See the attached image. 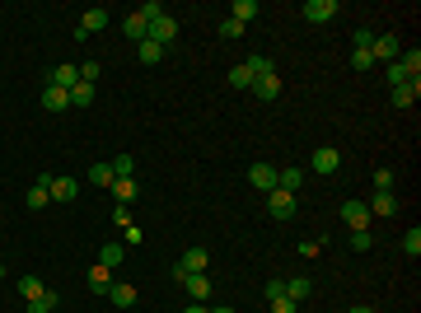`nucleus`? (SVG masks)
I'll list each match as a JSON object with an SVG mask.
<instances>
[{
  "mask_svg": "<svg viewBox=\"0 0 421 313\" xmlns=\"http://www.w3.org/2000/svg\"><path fill=\"white\" fill-rule=\"evenodd\" d=\"M342 220H346V229H370V206L366 202H342Z\"/></svg>",
  "mask_w": 421,
  "mask_h": 313,
  "instance_id": "1a4fd4ad",
  "label": "nucleus"
},
{
  "mask_svg": "<svg viewBox=\"0 0 421 313\" xmlns=\"http://www.w3.org/2000/svg\"><path fill=\"white\" fill-rule=\"evenodd\" d=\"M174 280L192 295V304H206L210 300V276H192V271H174Z\"/></svg>",
  "mask_w": 421,
  "mask_h": 313,
  "instance_id": "7ed1b4c3",
  "label": "nucleus"
},
{
  "mask_svg": "<svg viewBox=\"0 0 421 313\" xmlns=\"http://www.w3.org/2000/svg\"><path fill=\"white\" fill-rule=\"evenodd\" d=\"M70 108V94L56 89V84H43V112H66Z\"/></svg>",
  "mask_w": 421,
  "mask_h": 313,
  "instance_id": "4468645a",
  "label": "nucleus"
},
{
  "mask_svg": "<svg viewBox=\"0 0 421 313\" xmlns=\"http://www.w3.org/2000/svg\"><path fill=\"white\" fill-rule=\"evenodd\" d=\"M272 313H299V304H295V300H286V295H281V300H272Z\"/></svg>",
  "mask_w": 421,
  "mask_h": 313,
  "instance_id": "79ce46f5",
  "label": "nucleus"
},
{
  "mask_svg": "<svg viewBox=\"0 0 421 313\" xmlns=\"http://www.w3.org/2000/svg\"><path fill=\"white\" fill-rule=\"evenodd\" d=\"M206 267H210V253H206V248H188V253L174 262V271H192V276H201Z\"/></svg>",
  "mask_w": 421,
  "mask_h": 313,
  "instance_id": "6e6552de",
  "label": "nucleus"
},
{
  "mask_svg": "<svg viewBox=\"0 0 421 313\" xmlns=\"http://www.w3.org/2000/svg\"><path fill=\"white\" fill-rule=\"evenodd\" d=\"M56 304H61V300H56V290H43L38 300H28V309H23V313H52Z\"/></svg>",
  "mask_w": 421,
  "mask_h": 313,
  "instance_id": "c85d7f7f",
  "label": "nucleus"
},
{
  "mask_svg": "<svg viewBox=\"0 0 421 313\" xmlns=\"http://www.w3.org/2000/svg\"><path fill=\"white\" fill-rule=\"evenodd\" d=\"M99 61H85V66H80V79H85V84H99Z\"/></svg>",
  "mask_w": 421,
  "mask_h": 313,
  "instance_id": "ea45409f",
  "label": "nucleus"
},
{
  "mask_svg": "<svg viewBox=\"0 0 421 313\" xmlns=\"http://www.w3.org/2000/svg\"><path fill=\"white\" fill-rule=\"evenodd\" d=\"M351 70H375V56L356 47V52H351Z\"/></svg>",
  "mask_w": 421,
  "mask_h": 313,
  "instance_id": "4c0bfd02",
  "label": "nucleus"
},
{
  "mask_svg": "<svg viewBox=\"0 0 421 313\" xmlns=\"http://www.w3.org/2000/svg\"><path fill=\"white\" fill-rule=\"evenodd\" d=\"M23 202H28V211H43V206H52V192H47V173L33 182V187H28V197H23Z\"/></svg>",
  "mask_w": 421,
  "mask_h": 313,
  "instance_id": "aec40b11",
  "label": "nucleus"
},
{
  "mask_svg": "<svg viewBox=\"0 0 421 313\" xmlns=\"http://www.w3.org/2000/svg\"><path fill=\"white\" fill-rule=\"evenodd\" d=\"M309 168H314V173H323V178H333L337 168H342V150H337V145H319L309 155Z\"/></svg>",
  "mask_w": 421,
  "mask_h": 313,
  "instance_id": "f03ea898",
  "label": "nucleus"
},
{
  "mask_svg": "<svg viewBox=\"0 0 421 313\" xmlns=\"http://www.w3.org/2000/svg\"><path fill=\"white\" fill-rule=\"evenodd\" d=\"M398 52H403L398 33H379L375 47H370V56H375V61H398Z\"/></svg>",
  "mask_w": 421,
  "mask_h": 313,
  "instance_id": "9b49d317",
  "label": "nucleus"
},
{
  "mask_svg": "<svg viewBox=\"0 0 421 313\" xmlns=\"http://www.w3.org/2000/svg\"><path fill=\"white\" fill-rule=\"evenodd\" d=\"M112 224H117V229H127V224H132V211H127V206H117V211H112Z\"/></svg>",
  "mask_w": 421,
  "mask_h": 313,
  "instance_id": "c03bdc74",
  "label": "nucleus"
},
{
  "mask_svg": "<svg viewBox=\"0 0 421 313\" xmlns=\"http://www.w3.org/2000/svg\"><path fill=\"white\" fill-rule=\"evenodd\" d=\"M346 313H375V309H370V304H356V309H346Z\"/></svg>",
  "mask_w": 421,
  "mask_h": 313,
  "instance_id": "de8ad7c7",
  "label": "nucleus"
},
{
  "mask_svg": "<svg viewBox=\"0 0 421 313\" xmlns=\"http://www.w3.org/2000/svg\"><path fill=\"white\" fill-rule=\"evenodd\" d=\"M277 187L299 197V187H304V168H277Z\"/></svg>",
  "mask_w": 421,
  "mask_h": 313,
  "instance_id": "4be33fe9",
  "label": "nucleus"
},
{
  "mask_svg": "<svg viewBox=\"0 0 421 313\" xmlns=\"http://www.w3.org/2000/svg\"><path fill=\"white\" fill-rule=\"evenodd\" d=\"M117 243H122V248H127V243H141V229H136V224H127V229H122V238H117Z\"/></svg>",
  "mask_w": 421,
  "mask_h": 313,
  "instance_id": "37998d69",
  "label": "nucleus"
},
{
  "mask_svg": "<svg viewBox=\"0 0 421 313\" xmlns=\"http://www.w3.org/2000/svg\"><path fill=\"white\" fill-rule=\"evenodd\" d=\"M253 94L262 103H277L281 99V75H262V79H253Z\"/></svg>",
  "mask_w": 421,
  "mask_h": 313,
  "instance_id": "a211bd4d",
  "label": "nucleus"
},
{
  "mask_svg": "<svg viewBox=\"0 0 421 313\" xmlns=\"http://www.w3.org/2000/svg\"><path fill=\"white\" fill-rule=\"evenodd\" d=\"M0 276H5V267H0Z\"/></svg>",
  "mask_w": 421,
  "mask_h": 313,
  "instance_id": "8fccbe9b",
  "label": "nucleus"
},
{
  "mask_svg": "<svg viewBox=\"0 0 421 313\" xmlns=\"http://www.w3.org/2000/svg\"><path fill=\"white\" fill-rule=\"evenodd\" d=\"M43 290H47V285H43L38 276H19V295H23V304H28V300H38Z\"/></svg>",
  "mask_w": 421,
  "mask_h": 313,
  "instance_id": "2f4dec72",
  "label": "nucleus"
},
{
  "mask_svg": "<svg viewBox=\"0 0 421 313\" xmlns=\"http://www.w3.org/2000/svg\"><path fill=\"white\" fill-rule=\"evenodd\" d=\"M299 14H304L309 23H328V19L337 14V0H304V5H299Z\"/></svg>",
  "mask_w": 421,
  "mask_h": 313,
  "instance_id": "9d476101",
  "label": "nucleus"
},
{
  "mask_svg": "<svg viewBox=\"0 0 421 313\" xmlns=\"http://www.w3.org/2000/svg\"><path fill=\"white\" fill-rule=\"evenodd\" d=\"M230 19H234V23H244V28H248V23L257 19V0H234V5H230Z\"/></svg>",
  "mask_w": 421,
  "mask_h": 313,
  "instance_id": "393cba45",
  "label": "nucleus"
},
{
  "mask_svg": "<svg viewBox=\"0 0 421 313\" xmlns=\"http://www.w3.org/2000/svg\"><path fill=\"white\" fill-rule=\"evenodd\" d=\"M244 66L253 70V79H262V75H277V61H272V56H262V52H253V56L244 61Z\"/></svg>",
  "mask_w": 421,
  "mask_h": 313,
  "instance_id": "a878e982",
  "label": "nucleus"
},
{
  "mask_svg": "<svg viewBox=\"0 0 421 313\" xmlns=\"http://www.w3.org/2000/svg\"><path fill=\"white\" fill-rule=\"evenodd\" d=\"M108 300H112V309H136V285H127V280H112L108 285Z\"/></svg>",
  "mask_w": 421,
  "mask_h": 313,
  "instance_id": "f8f14e48",
  "label": "nucleus"
},
{
  "mask_svg": "<svg viewBox=\"0 0 421 313\" xmlns=\"http://www.w3.org/2000/svg\"><path fill=\"white\" fill-rule=\"evenodd\" d=\"M159 14H164V5L150 0V5H141L136 14H127V19H122V33L132 38V43H145V38H150V19H159Z\"/></svg>",
  "mask_w": 421,
  "mask_h": 313,
  "instance_id": "f257e3e1",
  "label": "nucleus"
},
{
  "mask_svg": "<svg viewBox=\"0 0 421 313\" xmlns=\"http://www.w3.org/2000/svg\"><path fill=\"white\" fill-rule=\"evenodd\" d=\"M210 313H234V309H210Z\"/></svg>",
  "mask_w": 421,
  "mask_h": 313,
  "instance_id": "09e8293b",
  "label": "nucleus"
},
{
  "mask_svg": "<svg viewBox=\"0 0 421 313\" xmlns=\"http://www.w3.org/2000/svg\"><path fill=\"white\" fill-rule=\"evenodd\" d=\"M94 94H99V89H94V84H85V79H80L75 89H70V108H89V103H94Z\"/></svg>",
  "mask_w": 421,
  "mask_h": 313,
  "instance_id": "c756f323",
  "label": "nucleus"
},
{
  "mask_svg": "<svg viewBox=\"0 0 421 313\" xmlns=\"http://www.w3.org/2000/svg\"><path fill=\"white\" fill-rule=\"evenodd\" d=\"M230 84H234V89H253V70H248V66H234L230 70Z\"/></svg>",
  "mask_w": 421,
  "mask_h": 313,
  "instance_id": "72a5a7b5",
  "label": "nucleus"
},
{
  "mask_svg": "<svg viewBox=\"0 0 421 313\" xmlns=\"http://www.w3.org/2000/svg\"><path fill=\"white\" fill-rule=\"evenodd\" d=\"M112 202L117 206L136 202V178H112Z\"/></svg>",
  "mask_w": 421,
  "mask_h": 313,
  "instance_id": "bb28decb",
  "label": "nucleus"
},
{
  "mask_svg": "<svg viewBox=\"0 0 421 313\" xmlns=\"http://www.w3.org/2000/svg\"><path fill=\"white\" fill-rule=\"evenodd\" d=\"M248 182H253L257 192H277V164H248Z\"/></svg>",
  "mask_w": 421,
  "mask_h": 313,
  "instance_id": "0eeeda50",
  "label": "nucleus"
},
{
  "mask_svg": "<svg viewBox=\"0 0 421 313\" xmlns=\"http://www.w3.org/2000/svg\"><path fill=\"white\" fill-rule=\"evenodd\" d=\"M351 43L361 47V52H370V47H375V28H356V33H351Z\"/></svg>",
  "mask_w": 421,
  "mask_h": 313,
  "instance_id": "e433bc0d",
  "label": "nucleus"
},
{
  "mask_svg": "<svg viewBox=\"0 0 421 313\" xmlns=\"http://www.w3.org/2000/svg\"><path fill=\"white\" fill-rule=\"evenodd\" d=\"M85 280H89V290H94V295H108V285H112V271L94 262V267L85 271Z\"/></svg>",
  "mask_w": 421,
  "mask_h": 313,
  "instance_id": "412c9836",
  "label": "nucleus"
},
{
  "mask_svg": "<svg viewBox=\"0 0 421 313\" xmlns=\"http://www.w3.org/2000/svg\"><path fill=\"white\" fill-rule=\"evenodd\" d=\"M47 192H52V202H70L75 197V178H52L47 173Z\"/></svg>",
  "mask_w": 421,
  "mask_h": 313,
  "instance_id": "b1692460",
  "label": "nucleus"
},
{
  "mask_svg": "<svg viewBox=\"0 0 421 313\" xmlns=\"http://www.w3.org/2000/svg\"><path fill=\"white\" fill-rule=\"evenodd\" d=\"M346 243L356 248V253H370V243H375V229H351V238Z\"/></svg>",
  "mask_w": 421,
  "mask_h": 313,
  "instance_id": "473e14b6",
  "label": "nucleus"
},
{
  "mask_svg": "<svg viewBox=\"0 0 421 313\" xmlns=\"http://www.w3.org/2000/svg\"><path fill=\"white\" fill-rule=\"evenodd\" d=\"M220 38H225V43H239V38H244V23L225 19V23H220Z\"/></svg>",
  "mask_w": 421,
  "mask_h": 313,
  "instance_id": "c9c22d12",
  "label": "nucleus"
},
{
  "mask_svg": "<svg viewBox=\"0 0 421 313\" xmlns=\"http://www.w3.org/2000/svg\"><path fill=\"white\" fill-rule=\"evenodd\" d=\"M122 258H127V248L117 243V238H108V243L99 248V267H108V271H117V267H122Z\"/></svg>",
  "mask_w": 421,
  "mask_h": 313,
  "instance_id": "2eb2a0df",
  "label": "nucleus"
},
{
  "mask_svg": "<svg viewBox=\"0 0 421 313\" xmlns=\"http://www.w3.org/2000/svg\"><path fill=\"white\" fill-rule=\"evenodd\" d=\"M174 38H178V19L174 14H159V19H150V43H159L169 52L174 47Z\"/></svg>",
  "mask_w": 421,
  "mask_h": 313,
  "instance_id": "423d86ee",
  "label": "nucleus"
},
{
  "mask_svg": "<svg viewBox=\"0 0 421 313\" xmlns=\"http://www.w3.org/2000/svg\"><path fill=\"white\" fill-rule=\"evenodd\" d=\"M309 295H314V280H309V276H290V280H286V300L304 304Z\"/></svg>",
  "mask_w": 421,
  "mask_h": 313,
  "instance_id": "5701e85b",
  "label": "nucleus"
},
{
  "mask_svg": "<svg viewBox=\"0 0 421 313\" xmlns=\"http://www.w3.org/2000/svg\"><path fill=\"white\" fill-rule=\"evenodd\" d=\"M319 253H323V243H314V238H309V243H299V258H319Z\"/></svg>",
  "mask_w": 421,
  "mask_h": 313,
  "instance_id": "a18cd8bd",
  "label": "nucleus"
},
{
  "mask_svg": "<svg viewBox=\"0 0 421 313\" xmlns=\"http://www.w3.org/2000/svg\"><path fill=\"white\" fill-rule=\"evenodd\" d=\"M112 173H117V178H132V173H136V159L132 155H117V159H112Z\"/></svg>",
  "mask_w": 421,
  "mask_h": 313,
  "instance_id": "f704fd0d",
  "label": "nucleus"
},
{
  "mask_svg": "<svg viewBox=\"0 0 421 313\" xmlns=\"http://www.w3.org/2000/svg\"><path fill=\"white\" fill-rule=\"evenodd\" d=\"M47 84H56V89H75V84H80V70L75 66H70V61H61V66H52V75H47Z\"/></svg>",
  "mask_w": 421,
  "mask_h": 313,
  "instance_id": "ddd939ff",
  "label": "nucleus"
},
{
  "mask_svg": "<svg viewBox=\"0 0 421 313\" xmlns=\"http://www.w3.org/2000/svg\"><path fill=\"white\" fill-rule=\"evenodd\" d=\"M262 202H267V211H272V220H290L299 197H295V192H281V187H277V192H267Z\"/></svg>",
  "mask_w": 421,
  "mask_h": 313,
  "instance_id": "20e7f679",
  "label": "nucleus"
},
{
  "mask_svg": "<svg viewBox=\"0 0 421 313\" xmlns=\"http://www.w3.org/2000/svg\"><path fill=\"white\" fill-rule=\"evenodd\" d=\"M403 258H412V262L421 258V229H417V224H412L407 234H403Z\"/></svg>",
  "mask_w": 421,
  "mask_h": 313,
  "instance_id": "7c9ffc66",
  "label": "nucleus"
},
{
  "mask_svg": "<svg viewBox=\"0 0 421 313\" xmlns=\"http://www.w3.org/2000/svg\"><path fill=\"white\" fill-rule=\"evenodd\" d=\"M388 99H393V108H412V103L421 99V79H407V84H398Z\"/></svg>",
  "mask_w": 421,
  "mask_h": 313,
  "instance_id": "f3484780",
  "label": "nucleus"
},
{
  "mask_svg": "<svg viewBox=\"0 0 421 313\" xmlns=\"http://www.w3.org/2000/svg\"><path fill=\"white\" fill-rule=\"evenodd\" d=\"M262 295H267V304H272V300H281V295H286V280H267V285H262Z\"/></svg>",
  "mask_w": 421,
  "mask_h": 313,
  "instance_id": "a19ab883",
  "label": "nucleus"
},
{
  "mask_svg": "<svg viewBox=\"0 0 421 313\" xmlns=\"http://www.w3.org/2000/svg\"><path fill=\"white\" fill-rule=\"evenodd\" d=\"M370 215H379V220H388V215H398V197L393 192H375V202H366Z\"/></svg>",
  "mask_w": 421,
  "mask_h": 313,
  "instance_id": "dca6fc26",
  "label": "nucleus"
},
{
  "mask_svg": "<svg viewBox=\"0 0 421 313\" xmlns=\"http://www.w3.org/2000/svg\"><path fill=\"white\" fill-rule=\"evenodd\" d=\"M183 313H210V304H188Z\"/></svg>",
  "mask_w": 421,
  "mask_h": 313,
  "instance_id": "49530a36",
  "label": "nucleus"
},
{
  "mask_svg": "<svg viewBox=\"0 0 421 313\" xmlns=\"http://www.w3.org/2000/svg\"><path fill=\"white\" fill-rule=\"evenodd\" d=\"M112 178H117L112 164H89V182H94V187H112Z\"/></svg>",
  "mask_w": 421,
  "mask_h": 313,
  "instance_id": "cd10ccee",
  "label": "nucleus"
},
{
  "mask_svg": "<svg viewBox=\"0 0 421 313\" xmlns=\"http://www.w3.org/2000/svg\"><path fill=\"white\" fill-rule=\"evenodd\" d=\"M375 192H393V168H375Z\"/></svg>",
  "mask_w": 421,
  "mask_h": 313,
  "instance_id": "58836bf2",
  "label": "nucleus"
},
{
  "mask_svg": "<svg viewBox=\"0 0 421 313\" xmlns=\"http://www.w3.org/2000/svg\"><path fill=\"white\" fill-rule=\"evenodd\" d=\"M164 47L159 43H150V38H145V43H136V61H141V66H159V61H164Z\"/></svg>",
  "mask_w": 421,
  "mask_h": 313,
  "instance_id": "6ab92c4d",
  "label": "nucleus"
},
{
  "mask_svg": "<svg viewBox=\"0 0 421 313\" xmlns=\"http://www.w3.org/2000/svg\"><path fill=\"white\" fill-rule=\"evenodd\" d=\"M99 28H108V10H103V5H94V10L80 14V23H75V43H85V38H89V33H99Z\"/></svg>",
  "mask_w": 421,
  "mask_h": 313,
  "instance_id": "39448f33",
  "label": "nucleus"
}]
</instances>
